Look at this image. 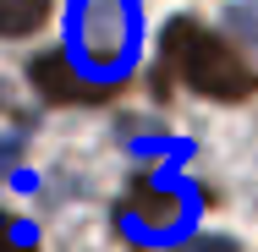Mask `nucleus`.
<instances>
[{"label":"nucleus","mask_w":258,"mask_h":252,"mask_svg":"<svg viewBox=\"0 0 258 252\" xmlns=\"http://www.w3.org/2000/svg\"><path fill=\"white\" fill-rule=\"evenodd\" d=\"M66 33H72V50L66 55L94 82H115L138 60V33H143L138 0H72Z\"/></svg>","instance_id":"1"},{"label":"nucleus","mask_w":258,"mask_h":252,"mask_svg":"<svg viewBox=\"0 0 258 252\" xmlns=\"http://www.w3.org/2000/svg\"><path fill=\"white\" fill-rule=\"evenodd\" d=\"M165 66L187 77V88H198L209 99H247L258 88L253 66L231 50L225 39H214L198 22H170L165 28Z\"/></svg>","instance_id":"2"},{"label":"nucleus","mask_w":258,"mask_h":252,"mask_svg":"<svg viewBox=\"0 0 258 252\" xmlns=\"http://www.w3.org/2000/svg\"><path fill=\"white\" fill-rule=\"evenodd\" d=\"M192 214H198V198H192L187 187L143 181L132 198L121 203V230H126L132 241H170V236H181V230L192 225Z\"/></svg>","instance_id":"3"},{"label":"nucleus","mask_w":258,"mask_h":252,"mask_svg":"<svg viewBox=\"0 0 258 252\" xmlns=\"http://www.w3.org/2000/svg\"><path fill=\"white\" fill-rule=\"evenodd\" d=\"M28 77H33V88H39L50 104H94V99H104V82H94L72 55H60V50L39 55Z\"/></svg>","instance_id":"4"},{"label":"nucleus","mask_w":258,"mask_h":252,"mask_svg":"<svg viewBox=\"0 0 258 252\" xmlns=\"http://www.w3.org/2000/svg\"><path fill=\"white\" fill-rule=\"evenodd\" d=\"M50 17V0H0V33H33Z\"/></svg>","instance_id":"5"},{"label":"nucleus","mask_w":258,"mask_h":252,"mask_svg":"<svg viewBox=\"0 0 258 252\" xmlns=\"http://www.w3.org/2000/svg\"><path fill=\"white\" fill-rule=\"evenodd\" d=\"M176 252H236V247H231L225 236H192L187 247H176Z\"/></svg>","instance_id":"6"},{"label":"nucleus","mask_w":258,"mask_h":252,"mask_svg":"<svg viewBox=\"0 0 258 252\" xmlns=\"http://www.w3.org/2000/svg\"><path fill=\"white\" fill-rule=\"evenodd\" d=\"M231 28L247 33V39H258V17H253V11H231Z\"/></svg>","instance_id":"7"},{"label":"nucleus","mask_w":258,"mask_h":252,"mask_svg":"<svg viewBox=\"0 0 258 252\" xmlns=\"http://www.w3.org/2000/svg\"><path fill=\"white\" fill-rule=\"evenodd\" d=\"M0 252H28V241H17V236H11V247H0Z\"/></svg>","instance_id":"8"}]
</instances>
